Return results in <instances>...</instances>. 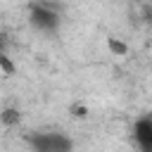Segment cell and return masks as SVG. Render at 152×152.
Listing matches in <instances>:
<instances>
[{
    "instance_id": "6da1fadb",
    "label": "cell",
    "mask_w": 152,
    "mask_h": 152,
    "mask_svg": "<svg viewBox=\"0 0 152 152\" xmlns=\"http://www.w3.org/2000/svg\"><path fill=\"white\" fill-rule=\"evenodd\" d=\"M36 147H38V152H66L69 142L62 135H38Z\"/></svg>"
},
{
    "instance_id": "7a4b0ae2",
    "label": "cell",
    "mask_w": 152,
    "mask_h": 152,
    "mask_svg": "<svg viewBox=\"0 0 152 152\" xmlns=\"http://www.w3.org/2000/svg\"><path fill=\"white\" fill-rule=\"evenodd\" d=\"M135 140L142 147V152H152V116L140 119L135 124Z\"/></svg>"
},
{
    "instance_id": "3957f363",
    "label": "cell",
    "mask_w": 152,
    "mask_h": 152,
    "mask_svg": "<svg viewBox=\"0 0 152 152\" xmlns=\"http://www.w3.org/2000/svg\"><path fill=\"white\" fill-rule=\"evenodd\" d=\"M33 24L40 26V28H55L57 26V14L52 10H45V7H36L33 10Z\"/></svg>"
},
{
    "instance_id": "277c9868",
    "label": "cell",
    "mask_w": 152,
    "mask_h": 152,
    "mask_svg": "<svg viewBox=\"0 0 152 152\" xmlns=\"http://www.w3.org/2000/svg\"><path fill=\"white\" fill-rule=\"evenodd\" d=\"M0 121L7 124V126H12V124L19 121V112H17V109H5V112L0 114Z\"/></svg>"
},
{
    "instance_id": "5b68a950",
    "label": "cell",
    "mask_w": 152,
    "mask_h": 152,
    "mask_svg": "<svg viewBox=\"0 0 152 152\" xmlns=\"http://www.w3.org/2000/svg\"><path fill=\"white\" fill-rule=\"evenodd\" d=\"M109 50H112V52H116V55H126V45H124L121 40H116V38H112V40H109Z\"/></svg>"
},
{
    "instance_id": "8992f818",
    "label": "cell",
    "mask_w": 152,
    "mask_h": 152,
    "mask_svg": "<svg viewBox=\"0 0 152 152\" xmlns=\"http://www.w3.org/2000/svg\"><path fill=\"white\" fill-rule=\"evenodd\" d=\"M0 66L5 69V74H12V71H14V64L7 59V55H5V52H0Z\"/></svg>"
},
{
    "instance_id": "52a82bcc",
    "label": "cell",
    "mask_w": 152,
    "mask_h": 152,
    "mask_svg": "<svg viewBox=\"0 0 152 152\" xmlns=\"http://www.w3.org/2000/svg\"><path fill=\"white\" fill-rule=\"evenodd\" d=\"M71 112H74V116H81V119L86 116V107H74Z\"/></svg>"
}]
</instances>
